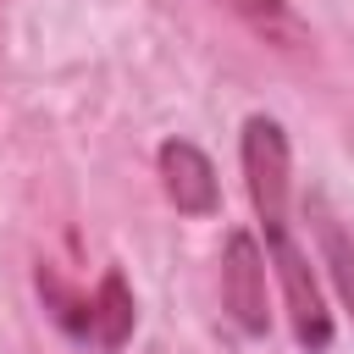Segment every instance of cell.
<instances>
[{
	"instance_id": "277c9868",
	"label": "cell",
	"mask_w": 354,
	"mask_h": 354,
	"mask_svg": "<svg viewBox=\"0 0 354 354\" xmlns=\"http://www.w3.org/2000/svg\"><path fill=\"white\" fill-rule=\"evenodd\" d=\"M155 166H160V188H166V199H171L183 216H210V210H216V166L205 160L199 144H188V138H166L160 155H155Z\"/></svg>"
},
{
	"instance_id": "6da1fadb",
	"label": "cell",
	"mask_w": 354,
	"mask_h": 354,
	"mask_svg": "<svg viewBox=\"0 0 354 354\" xmlns=\"http://www.w3.org/2000/svg\"><path fill=\"white\" fill-rule=\"evenodd\" d=\"M266 260L282 282V304H288V321H293V337L304 354H326L332 343V310L321 299V282L310 271V254L293 243L288 227H266Z\"/></svg>"
},
{
	"instance_id": "8992f818",
	"label": "cell",
	"mask_w": 354,
	"mask_h": 354,
	"mask_svg": "<svg viewBox=\"0 0 354 354\" xmlns=\"http://www.w3.org/2000/svg\"><path fill=\"white\" fill-rule=\"evenodd\" d=\"M221 11H232L254 39L277 44V50H304L310 44V22L293 11V0H210Z\"/></svg>"
},
{
	"instance_id": "3957f363",
	"label": "cell",
	"mask_w": 354,
	"mask_h": 354,
	"mask_svg": "<svg viewBox=\"0 0 354 354\" xmlns=\"http://www.w3.org/2000/svg\"><path fill=\"white\" fill-rule=\"evenodd\" d=\"M221 299L232 310V321L249 337L271 332V304H266V254L254 243V232H227L221 249Z\"/></svg>"
},
{
	"instance_id": "7a4b0ae2",
	"label": "cell",
	"mask_w": 354,
	"mask_h": 354,
	"mask_svg": "<svg viewBox=\"0 0 354 354\" xmlns=\"http://www.w3.org/2000/svg\"><path fill=\"white\" fill-rule=\"evenodd\" d=\"M238 155H243V183H249V199H254L260 227H288L293 155H288V133H282V122H271V116H249V122H243V138H238Z\"/></svg>"
},
{
	"instance_id": "52a82bcc",
	"label": "cell",
	"mask_w": 354,
	"mask_h": 354,
	"mask_svg": "<svg viewBox=\"0 0 354 354\" xmlns=\"http://www.w3.org/2000/svg\"><path fill=\"white\" fill-rule=\"evenodd\" d=\"M315 243H321V260H326V277L343 299V310L354 315V232L315 199Z\"/></svg>"
},
{
	"instance_id": "5b68a950",
	"label": "cell",
	"mask_w": 354,
	"mask_h": 354,
	"mask_svg": "<svg viewBox=\"0 0 354 354\" xmlns=\"http://www.w3.org/2000/svg\"><path fill=\"white\" fill-rule=\"evenodd\" d=\"M133 321H138L133 288H127V277L111 266V271L100 277V288L88 293V315H83V337H77V343H88V348H100V354H116V348L133 337Z\"/></svg>"
}]
</instances>
